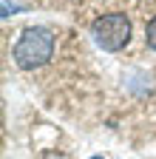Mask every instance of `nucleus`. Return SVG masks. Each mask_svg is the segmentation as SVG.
Listing matches in <instances>:
<instances>
[{
    "label": "nucleus",
    "mask_w": 156,
    "mask_h": 159,
    "mask_svg": "<svg viewBox=\"0 0 156 159\" xmlns=\"http://www.w3.org/2000/svg\"><path fill=\"white\" fill-rule=\"evenodd\" d=\"M91 159H102V156H91Z\"/></svg>",
    "instance_id": "39448f33"
},
{
    "label": "nucleus",
    "mask_w": 156,
    "mask_h": 159,
    "mask_svg": "<svg viewBox=\"0 0 156 159\" xmlns=\"http://www.w3.org/2000/svg\"><path fill=\"white\" fill-rule=\"evenodd\" d=\"M91 37L102 51H119L131 43V20L122 11H111L94 20Z\"/></svg>",
    "instance_id": "f03ea898"
},
{
    "label": "nucleus",
    "mask_w": 156,
    "mask_h": 159,
    "mask_svg": "<svg viewBox=\"0 0 156 159\" xmlns=\"http://www.w3.org/2000/svg\"><path fill=\"white\" fill-rule=\"evenodd\" d=\"M46 159H68V156H65V153H48Z\"/></svg>",
    "instance_id": "20e7f679"
},
{
    "label": "nucleus",
    "mask_w": 156,
    "mask_h": 159,
    "mask_svg": "<svg viewBox=\"0 0 156 159\" xmlns=\"http://www.w3.org/2000/svg\"><path fill=\"white\" fill-rule=\"evenodd\" d=\"M54 54V34L43 26H31L26 29L20 37H17V43L11 48V57L17 68L23 71H34V68H43Z\"/></svg>",
    "instance_id": "f257e3e1"
},
{
    "label": "nucleus",
    "mask_w": 156,
    "mask_h": 159,
    "mask_svg": "<svg viewBox=\"0 0 156 159\" xmlns=\"http://www.w3.org/2000/svg\"><path fill=\"white\" fill-rule=\"evenodd\" d=\"M145 40H148V46L156 51V17L148 23V29H145Z\"/></svg>",
    "instance_id": "7ed1b4c3"
}]
</instances>
